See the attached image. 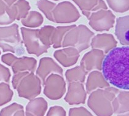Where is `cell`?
<instances>
[{"instance_id":"6da1fadb","label":"cell","mask_w":129,"mask_h":116,"mask_svg":"<svg viewBox=\"0 0 129 116\" xmlns=\"http://www.w3.org/2000/svg\"><path fill=\"white\" fill-rule=\"evenodd\" d=\"M102 74L109 84L118 89H129V47L122 46L109 52L103 60Z\"/></svg>"},{"instance_id":"7a4b0ae2","label":"cell","mask_w":129,"mask_h":116,"mask_svg":"<svg viewBox=\"0 0 129 116\" xmlns=\"http://www.w3.org/2000/svg\"><path fill=\"white\" fill-rule=\"evenodd\" d=\"M119 92L118 89L110 86L96 89L90 93L87 105L97 116H111L113 114L112 101Z\"/></svg>"},{"instance_id":"3957f363","label":"cell","mask_w":129,"mask_h":116,"mask_svg":"<svg viewBox=\"0 0 129 116\" xmlns=\"http://www.w3.org/2000/svg\"><path fill=\"white\" fill-rule=\"evenodd\" d=\"M12 85L17 91L19 96L27 100H33L41 92L42 82L34 72H21L14 74Z\"/></svg>"},{"instance_id":"277c9868","label":"cell","mask_w":129,"mask_h":116,"mask_svg":"<svg viewBox=\"0 0 129 116\" xmlns=\"http://www.w3.org/2000/svg\"><path fill=\"white\" fill-rule=\"evenodd\" d=\"M0 48L4 52L21 55L24 53L22 36L16 23L0 26Z\"/></svg>"},{"instance_id":"5b68a950","label":"cell","mask_w":129,"mask_h":116,"mask_svg":"<svg viewBox=\"0 0 129 116\" xmlns=\"http://www.w3.org/2000/svg\"><path fill=\"white\" fill-rule=\"evenodd\" d=\"M93 36L94 33L85 25H76L64 36L61 47H75L81 52L90 47V41Z\"/></svg>"},{"instance_id":"8992f818","label":"cell","mask_w":129,"mask_h":116,"mask_svg":"<svg viewBox=\"0 0 129 116\" xmlns=\"http://www.w3.org/2000/svg\"><path fill=\"white\" fill-rule=\"evenodd\" d=\"M20 32L22 41L29 54L40 57L47 52L49 49L41 41L38 35V29L22 27Z\"/></svg>"},{"instance_id":"52a82bcc","label":"cell","mask_w":129,"mask_h":116,"mask_svg":"<svg viewBox=\"0 0 129 116\" xmlns=\"http://www.w3.org/2000/svg\"><path fill=\"white\" fill-rule=\"evenodd\" d=\"M54 22L57 23H73L81 17V14L72 3L62 1L55 7L52 11Z\"/></svg>"},{"instance_id":"ba28073f","label":"cell","mask_w":129,"mask_h":116,"mask_svg":"<svg viewBox=\"0 0 129 116\" xmlns=\"http://www.w3.org/2000/svg\"><path fill=\"white\" fill-rule=\"evenodd\" d=\"M88 19L89 25L93 30L102 32L109 31L114 26L116 16L111 10L100 9L92 12Z\"/></svg>"},{"instance_id":"9c48e42d","label":"cell","mask_w":129,"mask_h":116,"mask_svg":"<svg viewBox=\"0 0 129 116\" xmlns=\"http://www.w3.org/2000/svg\"><path fill=\"white\" fill-rule=\"evenodd\" d=\"M44 94L52 100L61 98L66 92V82L62 75L51 74L46 78L44 84Z\"/></svg>"},{"instance_id":"30bf717a","label":"cell","mask_w":129,"mask_h":116,"mask_svg":"<svg viewBox=\"0 0 129 116\" xmlns=\"http://www.w3.org/2000/svg\"><path fill=\"white\" fill-rule=\"evenodd\" d=\"M105 55L106 54L101 50L92 49L84 55L80 65L87 72L94 70L101 71Z\"/></svg>"},{"instance_id":"8fae6325","label":"cell","mask_w":129,"mask_h":116,"mask_svg":"<svg viewBox=\"0 0 129 116\" xmlns=\"http://www.w3.org/2000/svg\"><path fill=\"white\" fill-rule=\"evenodd\" d=\"M62 68L51 57H44L41 58L38 67L36 71V75L38 76L43 84L46 78L51 74H63Z\"/></svg>"},{"instance_id":"7c38bea8","label":"cell","mask_w":129,"mask_h":116,"mask_svg":"<svg viewBox=\"0 0 129 116\" xmlns=\"http://www.w3.org/2000/svg\"><path fill=\"white\" fill-rule=\"evenodd\" d=\"M87 98V92L83 83L69 82L68 91L64 98V101L70 105L84 104Z\"/></svg>"},{"instance_id":"4fadbf2b","label":"cell","mask_w":129,"mask_h":116,"mask_svg":"<svg viewBox=\"0 0 129 116\" xmlns=\"http://www.w3.org/2000/svg\"><path fill=\"white\" fill-rule=\"evenodd\" d=\"M117 45V40L113 34L109 33L96 34L92 37L90 41V47L92 49L101 50L105 54L116 48Z\"/></svg>"},{"instance_id":"5bb4252c","label":"cell","mask_w":129,"mask_h":116,"mask_svg":"<svg viewBox=\"0 0 129 116\" xmlns=\"http://www.w3.org/2000/svg\"><path fill=\"white\" fill-rule=\"evenodd\" d=\"M54 57L60 65L68 68L76 63L80 57V52L75 47H63L55 51Z\"/></svg>"},{"instance_id":"9a60e30c","label":"cell","mask_w":129,"mask_h":116,"mask_svg":"<svg viewBox=\"0 0 129 116\" xmlns=\"http://www.w3.org/2000/svg\"><path fill=\"white\" fill-rule=\"evenodd\" d=\"M110 86L105 79L102 72L100 71H92L89 72L85 84V90L90 94L93 91L99 89H105Z\"/></svg>"},{"instance_id":"2e32d148","label":"cell","mask_w":129,"mask_h":116,"mask_svg":"<svg viewBox=\"0 0 129 116\" xmlns=\"http://www.w3.org/2000/svg\"><path fill=\"white\" fill-rule=\"evenodd\" d=\"M115 34L123 46L129 44V15L120 17L116 19Z\"/></svg>"},{"instance_id":"e0dca14e","label":"cell","mask_w":129,"mask_h":116,"mask_svg":"<svg viewBox=\"0 0 129 116\" xmlns=\"http://www.w3.org/2000/svg\"><path fill=\"white\" fill-rule=\"evenodd\" d=\"M31 9L30 3L26 0H17L8 8V13L11 19L20 20L26 17Z\"/></svg>"},{"instance_id":"ac0fdd59","label":"cell","mask_w":129,"mask_h":116,"mask_svg":"<svg viewBox=\"0 0 129 116\" xmlns=\"http://www.w3.org/2000/svg\"><path fill=\"white\" fill-rule=\"evenodd\" d=\"M36 67L37 60L36 58L28 57H17L11 68L14 74H16L21 72H34Z\"/></svg>"},{"instance_id":"d6986e66","label":"cell","mask_w":129,"mask_h":116,"mask_svg":"<svg viewBox=\"0 0 129 116\" xmlns=\"http://www.w3.org/2000/svg\"><path fill=\"white\" fill-rule=\"evenodd\" d=\"M48 108L47 102L42 97L31 100L26 106V116H44Z\"/></svg>"},{"instance_id":"ffe728a7","label":"cell","mask_w":129,"mask_h":116,"mask_svg":"<svg viewBox=\"0 0 129 116\" xmlns=\"http://www.w3.org/2000/svg\"><path fill=\"white\" fill-rule=\"evenodd\" d=\"M128 90L119 91L118 94L112 101L113 113L120 114L128 112Z\"/></svg>"},{"instance_id":"44dd1931","label":"cell","mask_w":129,"mask_h":116,"mask_svg":"<svg viewBox=\"0 0 129 116\" xmlns=\"http://www.w3.org/2000/svg\"><path fill=\"white\" fill-rule=\"evenodd\" d=\"M76 25L66 26H58L55 27L51 38V45L54 49L61 48L64 36L70 30L74 28Z\"/></svg>"},{"instance_id":"7402d4cb","label":"cell","mask_w":129,"mask_h":116,"mask_svg":"<svg viewBox=\"0 0 129 116\" xmlns=\"http://www.w3.org/2000/svg\"><path fill=\"white\" fill-rule=\"evenodd\" d=\"M44 17L41 14L36 11H29L26 17L21 20V23L28 28H36L42 25Z\"/></svg>"},{"instance_id":"603a6c76","label":"cell","mask_w":129,"mask_h":116,"mask_svg":"<svg viewBox=\"0 0 129 116\" xmlns=\"http://www.w3.org/2000/svg\"><path fill=\"white\" fill-rule=\"evenodd\" d=\"M88 72L81 65L76 66L73 68H70L66 71L65 78L68 82H85Z\"/></svg>"},{"instance_id":"cb8c5ba5","label":"cell","mask_w":129,"mask_h":116,"mask_svg":"<svg viewBox=\"0 0 129 116\" xmlns=\"http://www.w3.org/2000/svg\"><path fill=\"white\" fill-rule=\"evenodd\" d=\"M78 5L82 13L87 18H89L92 12H94L99 0H73Z\"/></svg>"},{"instance_id":"d4e9b609","label":"cell","mask_w":129,"mask_h":116,"mask_svg":"<svg viewBox=\"0 0 129 116\" xmlns=\"http://www.w3.org/2000/svg\"><path fill=\"white\" fill-rule=\"evenodd\" d=\"M36 5L49 20L54 22L52 11L56 6L55 3L49 0H38L36 3Z\"/></svg>"},{"instance_id":"484cf974","label":"cell","mask_w":129,"mask_h":116,"mask_svg":"<svg viewBox=\"0 0 129 116\" xmlns=\"http://www.w3.org/2000/svg\"><path fill=\"white\" fill-rule=\"evenodd\" d=\"M55 29L52 25H46L38 29V35L41 41L47 48L50 49L51 47V38Z\"/></svg>"},{"instance_id":"4316f807","label":"cell","mask_w":129,"mask_h":116,"mask_svg":"<svg viewBox=\"0 0 129 116\" xmlns=\"http://www.w3.org/2000/svg\"><path fill=\"white\" fill-rule=\"evenodd\" d=\"M108 6L117 13H124L129 9V0H106Z\"/></svg>"},{"instance_id":"83f0119b","label":"cell","mask_w":129,"mask_h":116,"mask_svg":"<svg viewBox=\"0 0 129 116\" xmlns=\"http://www.w3.org/2000/svg\"><path fill=\"white\" fill-rule=\"evenodd\" d=\"M13 92L8 83H0V106L6 104L12 100Z\"/></svg>"},{"instance_id":"f1b7e54d","label":"cell","mask_w":129,"mask_h":116,"mask_svg":"<svg viewBox=\"0 0 129 116\" xmlns=\"http://www.w3.org/2000/svg\"><path fill=\"white\" fill-rule=\"evenodd\" d=\"M8 8L5 1L0 0V25H8L14 22L8 13Z\"/></svg>"},{"instance_id":"f546056e","label":"cell","mask_w":129,"mask_h":116,"mask_svg":"<svg viewBox=\"0 0 129 116\" xmlns=\"http://www.w3.org/2000/svg\"><path fill=\"white\" fill-rule=\"evenodd\" d=\"M23 109V106L17 103H13L3 109L0 112V116H13L16 112Z\"/></svg>"},{"instance_id":"4dcf8cb0","label":"cell","mask_w":129,"mask_h":116,"mask_svg":"<svg viewBox=\"0 0 129 116\" xmlns=\"http://www.w3.org/2000/svg\"><path fill=\"white\" fill-rule=\"evenodd\" d=\"M68 116H93L84 107H73L69 111Z\"/></svg>"},{"instance_id":"1f68e13d","label":"cell","mask_w":129,"mask_h":116,"mask_svg":"<svg viewBox=\"0 0 129 116\" xmlns=\"http://www.w3.org/2000/svg\"><path fill=\"white\" fill-rule=\"evenodd\" d=\"M11 77V72L6 66L0 63V83L9 82Z\"/></svg>"},{"instance_id":"d6a6232c","label":"cell","mask_w":129,"mask_h":116,"mask_svg":"<svg viewBox=\"0 0 129 116\" xmlns=\"http://www.w3.org/2000/svg\"><path fill=\"white\" fill-rule=\"evenodd\" d=\"M46 116H67V113L61 106H54L50 107Z\"/></svg>"},{"instance_id":"836d02e7","label":"cell","mask_w":129,"mask_h":116,"mask_svg":"<svg viewBox=\"0 0 129 116\" xmlns=\"http://www.w3.org/2000/svg\"><path fill=\"white\" fill-rule=\"evenodd\" d=\"M17 58V57L16 55H14L12 53L9 52L1 56V58L3 63H4L6 65L11 67L12 65H13L14 62Z\"/></svg>"},{"instance_id":"e575fe53","label":"cell","mask_w":129,"mask_h":116,"mask_svg":"<svg viewBox=\"0 0 129 116\" xmlns=\"http://www.w3.org/2000/svg\"><path fill=\"white\" fill-rule=\"evenodd\" d=\"M3 1H5L6 3L9 6H11L13 5L15 2H16L17 0H3Z\"/></svg>"},{"instance_id":"d590c367","label":"cell","mask_w":129,"mask_h":116,"mask_svg":"<svg viewBox=\"0 0 129 116\" xmlns=\"http://www.w3.org/2000/svg\"><path fill=\"white\" fill-rule=\"evenodd\" d=\"M13 116H25V113L23 109L20 110V111L16 112Z\"/></svg>"},{"instance_id":"8d00e7d4","label":"cell","mask_w":129,"mask_h":116,"mask_svg":"<svg viewBox=\"0 0 129 116\" xmlns=\"http://www.w3.org/2000/svg\"><path fill=\"white\" fill-rule=\"evenodd\" d=\"M117 116H128V112L123 113V114H119Z\"/></svg>"},{"instance_id":"74e56055","label":"cell","mask_w":129,"mask_h":116,"mask_svg":"<svg viewBox=\"0 0 129 116\" xmlns=\"http://www.w3.org/2000/svg\"><path fill=\"white\" fill-rule=\"evenodd\" d=\"M53 1H59V0H53Z\"/></svg>"},{"instance_id":"f35d334b","label":"cell","mask_w":129,"mask_h":116,"mask_svg":"<svg viewBox=\"0 0 129 116\" xmlns=\"http://www.w3.org/2000/svg\"><path fill=\"white\" fill-rule=\"evenodd\" d=\"M0 55H1V51H0Z\"/></svg>"}]
</instances>
